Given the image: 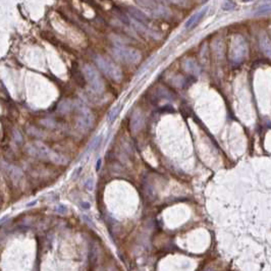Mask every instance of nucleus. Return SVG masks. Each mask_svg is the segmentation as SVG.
<instances>
[{
  "mask_svg": "<svg viewBox=\"0 0 271 271\" xmlns=\"http://www.w3.org/2000/svg\"><path fill=\"white\" fill-rule=\"evenodd\" d=\"M28 152L31 155H33V156L39 157L43 160L50 161V162L55 163V164L64 165L68 163V160L63 156L57 154L54 151H52L47 146H45L44 144L40 143V142H35L34 144L30 145L28 147Z\"/></svg>",
  "mask_w": 271,
  "mask_h": 271,
  "instance_id": "f257e3e1",
  "label": "nucleus"
},
{
  "mask_svg": "<svg viewBox=\"0 0 271 271\" xmlns=\"http://www.w3.org/2000/svg\"><path fill=\"white\" fill-rule=\"evenodd\" d=\"M95 62L97 64V66L101 69L107 77H111L112 80L118 82L121 79V71L117 68L116 65H114L113 63L110 62L109 60L105 59V58L101 57V56L96 55L95 56Z\"/></svg>",
  "mask_w": 271,
  "mask_h": 271,
  "instance_id": "f03ea898",
  "label": "nucleus"
},
{
  "mask_svg": "<svg viewBox=\"0 0 271 271\" xmlns=\"http://www.w3.org/2000/svg\"><path fill=\"white\" fill-rule=\"evenodd\" d=\"M113 51L115 55H117V57L122 59L123 61H127V62H130V63L138 62L141 58V54L137 50L124 46H120V45L114 46Z\"/></svg>",
  "mask_w": 271,
  "mask_h": 271,
  "instance_id": "7ed1b4c3",
  "label": "nucleus"
},
{
  "mask_svg": "<svg viewBox=\"0 0 271 271\" xmlns=\"http://www.w3.org/2000/svg\"><path fill=\"white\" fill-rule=\"evenodd\" d=\"M84 77H86V80L90 84L91 88H92L94 92H97V93L101 92L102 89H103V84H102L99 74L94 71L93 68H91L89 65H85Z\"/></svg>",
  "mask_w": 271,
  "mask_h": 271,
  "instance_id": "20e7f679",
  "label": "nucleus"
},
{
  "mask_svg": "<svg viewBox=\"0 0 271 271\" xmlns=\"http://www.w3.org/2000/svg\"><path fill=\"white\" fill-rule=\"evenodd\" d=\"M137 4L141 5L145 9L155 15H164L165 9L163 6H160V2L155 1H137Z\"/></svg>",
  "mask_w": 271,
  "mask_h": 271,
  "instance_id": "39448f33",
  "label": "nucleus"
},
{
  "mask_svg": "<svg viewBox=\"0 0 271 271\" xmlns=\"http://www.w3.org/2000/svg\"><path fill=\"white\" fill-rule=\"evenodd\" d=\"M207 11H208V6H205L204 8L201 9L200 11H198L197 13H195L194 15H192V17L187 20L184 27H186L187 29H194L195 27L198 26L199 21L204 17V15L206 14Z\"/></svg>",
  "mask_w": 271,
  "mask_h": 271,
  "instance_id": "423d86ee",
  "label": "nucleus"
},
{
  "mask_svg": "<svg viewBox=\"0 0 271 271\" xmlns=\"http://www.w3.org/2000/svg\"><path fill=\"white\" fill-rule=\"evenodd\" d=\"M128 13H130V15L131 17H134L135 20L140 21L142 24H144V25H146V24L149 21V17H147L144 12H142L140 9L136 8V7H133V6H128Z\"/></svg>",
  "mask_w": 271,
  "mask_h": 271,
  "instance_id": "0eeeda50",
  "label": "nucleus"
},
{
  "mask_svg": "<svg viewBox=\"0 0 271 271\" xmlns=\"http://www.w3.org/2000/svg\"><path fill=\"white\" fill-rule=\"evenodd\" d=\"M120 110H121V105H120V104L114 106L113 108L108 112V115H107V120H108V122H111V123L113 122L115 118L117 117V115L119 114Z\"/></svg>",
  "mask_w": 271,
  "mask_h": 271,
  "instance_id": "6e6552de",
  "label": "nucleus"
},
{
  "mask_svg": "<svg viewBox=\"0 0 271 271\" xmlns=\"http://www.w3.org/2000/svg\"><path fill=\"white\" fill-rule=\"evenodd\" d=\"M102 138H103V137L102 136H98V137H96L95 139H94V140L91 142V144L89 145V147H88V150H95V149H97L99 146H100V143H101V141H102Z\"/></svg>",
  "mask_w": 271,
  "mask_h": 271,
  "instance_id": "1a4fd4ad",
  "label": "nucleus"
},
{
  "mask_svg": "<svg viewBox=\"0 0 271 271\" xmlns=\"http://www.w3.org/2000/svg\"><path fill=\"white\" fill-rule=\"evenodd\" d=\"M222 8L225 9V10L233 9V8H235V2H232V1H226V2H224V3L222 4Z\"/></svg>",
  "mask_w": 271,
  "mask_h": 271,
  "instance_id": "9d476101",
  "label": "nucleus"
},
{
  "mask_svg": "<svg viewBox=\"0 0 271 271\" xmlns=\"http://www.w3.org/2000/svg\"><path fill=\"white\" fill-rule=\"evenodd\" d=\"M85 187H86V189H88L89 191H92L93 187H94V181H93V179L92 178L88 179V181L85 182Z\"/></svg>",
  "mask_w": 271,
  "mask_h": 271,
  "instance_id": "9b49d317",
  "label": "nucleus"
},
{
  "mask_svg": "<svg viewBox=\"0 0 271 271\" xmlns=\"http://www.w3.org/2000/svg\"><path fill=\"white\" fill-rule=\"evenodd\" d=\"M101 163H102L101 159H98V160H97V165H96V170H97V171H99V169H100Z\"/></svg>",
  "mask_w": 271,
  "mask_h": 271,
  "instance_id": "f8f14e48",
  "label": "nucleus"
},
{
  "mask_svg": "<svg viewBox=\"0 0 271 271\" xmlns=\"http://www.w3.org/2000/svg\"><path fill=\"white\" fill-rule=\"evenodd\" d=\"M83 207H84V208L86 207V208L88 209V208L90 207V206H89V204H88V203H84V204H83Z\"/></svg>",
  "mask_w": 271,
  "mask_h": 271,
  "instance_id": "ddd939ff",
  "label": "nucleus"
}]
</instances>
